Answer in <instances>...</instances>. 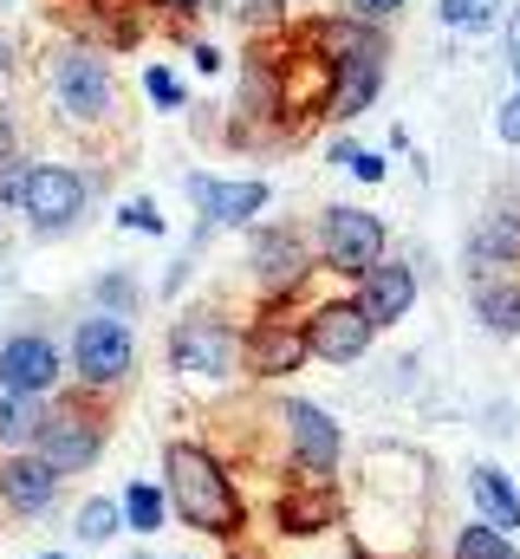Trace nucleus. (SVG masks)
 I'll return each instance as SVG.
<instances>
[{"instance_id":"obj_1","label":"nucleus","mask_w":520,"mask_h":559,"mask_svg":"<svg viewBox=\"0 0 520 559\" xmlns=\"http://www.w3.org/2000/svg\"><path fill=\"white\" fill-rule=\"evenodd\" d=\"M163 501L182 527H196L209 540H241V527H248V501L235 495L228 462L202 442H169L163 449Z\"/></svg>"},{"instance_id":"obj_2","label":"nucleus","mask_w":520,"mask_h":559,"mask_svg":"<svg viewBox=\"0 0 520 559\" xmlns=\"http://www.w3.org/2000/svg\"><path fill=\"white\" fill-rule=\"evenodd\" d=\"M52 105L79 131H92L118 111V85H111V66L98 46H59L52 52Z\"/></svg>"},{"instance_id":"obj_3","label":"nucleus","mask_w":520,"mask_h":559,"mask_svg":"<svg viewBox=\"0 0 520 559\" xmlns=\"http://www.w3.org/2000/svg\"><path fill=\"white\" fill-rule=\"evenodd\" d=\"M105 436H111V423H105V411H98V404H92V391H85V397H72V404H52V411H46V429H39L33 455L66 481V475H85V468L105 455Z\"/></svg>"},{"instance_id":"obj_4","label":"nucleus","mask_w":520,"mask_h":559,"mask_svg":"<svg viewBox=\"0 0 520 559\" xmlns=\"http://www.w3.org/2000/svg\"><path fill=\"white\" fill-rule=\"evenodd\" d=\"M85 202H92V176H85V169H72V163H33L13 209L26 215V228H33L39 241H52V235L79 228Z\"/></svg>"},{"instance_id":"obj_5","label":"nucleus","mask_w":520,"mask_h":559,"mask_svg":"<svg viewBox=\"0 0 520 559\" xmlns=\"http://www.w3.org/2000/svg\"><path fill=\"white\" fill-rule=\"evenodd\" d=\"M130 371H137V338H130L125 319L111 312H92L72 325V378L98 397V391H118Z\"/></svg>"},{"instance_id":"obj_6","label":"nucleus","mask_w":520,"mask_h":559,"mask_svg":"<svg viewBox=\"0 0 520 559\" xmlns=\"http://www.w3.org/2000/svg\"><path fill=\"white\" fill-rule=\"evenodd\" d=\"M235 358H241V338H235L228 319L189 312V319L169 325V371L202 378V384H222V378H235Z\"/></svg>"},{"instance_id":"obj_7","label":"nucleus","mask_w":520,"mask_h":559,"mask_svg":"<svg viewBox=\"0 0 520 559\" xmlns=\"http://www.w3.org/2000/svg\"><path fill=\"white\" fill-rule=\"evenodd\" d=\"M319 248H326V267L345 280H365L385 261V222L371 209H326V228H319Z\"/></svg>"},{"instance_id":"obj_8","label":"nucleus","mask_w":520,"mask_h":559,"mask_svg":"<svg viewBox=\"0 0 520 559\" xmlns=\"http://www.w3.org/2000/svg\"><path fill=\"white\" fill-rule=\"evenodd\" d=\"M299 332H306V358H326V365H358V358L371 352V338H378V325L358 312V299H326V306H312V312L299 319Z\"/></svg>"},{"instance_id":"obj_9","label":"nucleus","mask_w":520,"mask_h":559,"mask_svg":"<svg viewBox=\"0 0 520 559\" xmlns=\"http://www.w3.org/2000/svg\"><path fill=\"white\" fill-rule=\"evenodd\" d=\"M59 378H66V358H59V345L46 332L26 325V332L0 338V391H13V397H52Z\"/></svg>"},{"instance_id":"obj_10","label":"nucleus","mask_w":520,"mask_h":559,"mask_svg":"<svg viewBox=\"0 0 520 559\" xmlns=\"http://www.w3.org/2000/svg\"><path fill=\"white\" fill-rule=\"evenodd\" d=\"M280 423H286V442H293V475H326L332 481V468L345 455L339 423L326 417L319 404H306V397H286L280 404Z\"/></svg>"},{"instance_id":"obj_11","label":"nucleus","mask_w":520,"mask_h":559,"mask_svg":"<svg viewBox=\"0 0 520 559\" xmlns=\"http://www.w3.org/2000/svg\"><path fill=\"white\" fill-rule=\"evenodd\" d=\"M182 189H189V202L202 209V228H241V222H255L260 209H267V182H222V176H202V169H189L182 176Z\"/></svg>"},{"instance_id":"obj_12","label":"nucleus","mask_w":520,"mask_h":559,"mask_svg":"<svg viewBox=\"0 0 520 559\" xmlns=\"http://www.w3.org/2000/svg\"><path fill=\"white\" fill-rule=\"evenodd\" d=\"M59 475L26 449V455H0V508L13 514V521H39V514H52V501H59Z\"/></svg>"},{"instance_id":"obj_13","label":"nucleus","mask_w":520,"mask_h":559,"mask_svg":"<svg viewBox=\"0 0 520 559\" xmlns=\"http://www.w3.org/2000/svg\"><path fill=\"white\" fill-rule=\"evenodd\" d=\"M273 521H280V534H293V540L339 527V495H332V481H326V475H293L286 495H280V508H273Z\"/></svg>"},{"instance_id":"obj_14","label":"nucleus","mask_w":520,"mask_h":559,"mask_svg":"<svg viewBox=\"0 0 520 559\" xmlns=\"http://www.w3.org/2000/svg\"><path fill=\"white\" fill-rule=\"evenodd\" d=\"M241 358L255 378H293L306 365V332L299 319H255V332L241 338Z\"/></svg>"},{"instance_id":"obj_15","label":"nucleus","mask_w":520,"mask_h":559,"mask_svg":"<svg viewBox=\"0 0 520 559\" xmlns=\"http://www.w3.org/2000/svg\"><path fill=\"white\" fill-rule=\"evenodd\" d=\"M332 92H326V111L332 118H358L371 98H378V85H385V46H371V52H345V59H332Z\"/></svg>"},{"instance_id":"obj_16","label":"nucleus","mask_w":520,"mask_h":559,"mask_svg":"<svg viewBox=\"0 0 520 559\" xmlns=\"http://www.w3.org/2000/svg\"><path fill=\"white\" fill-rule=\"evenodd\" d=\"M255 280L267 299H286L306 280V248H299L293 228H260L255 235Z\"/></svg>"},{"instance_id":"obj_17","label":"nucleus","mask_w":520,"mask_h":559,"mask_svg":"<svg viewBox=\"0 0 520 559\" xmlns=\"http://www.w3.org/2000/svg\"><path fill=\"white\" fill-rule=\"evenodd\" d=\"M410 299H416V267H403V261H378V267L365 274L358 312H365L371 325H397V319L410 312Z\"/></svg>"},{"instance_id":"obj_18","label":"nucleus","mask_w":520,"mask_h":559,"mask_svg":"<svg viewBox=\"0 0 520 559\" xmlns=\"http://www.w3.org/2000/svg\"><path fill=\"white\" fill-rule=\"evenodd\" d=\"M469 495H475V508H482V527H495V534H520V495L515 481H508V468H495V462H475L469 468Z\"/></svg>"},{"instance_id":"obj_19","label":"nucleus","mask_w":520,"mask_h":559,"mask_svg":"<svg viewBox=\"0 0 520 559\" xmlns=\"http://www.w3.org/2000/svg\"><path fill=\"white\" fill-rule=\"evenodd\" d=\"M469 267L475 274H495V267H520V215H488L475 235H469Z\"/></svg>"},{"instance_id":"obj_20","label":"nucleus","mask_w":520,"mask_h":559,"mask_svg":"<svg viewBox=\"0 0 520 559\" xmlns=\"http://www.w3.org/2000/svg\"><path fill=\"white\" fill-rule=\"evenodd\" d=\"M46 411H52V397H13V391H0V449L26 455L39 442V429H46Z\"/></svg>"},{"instance_id":"obj_21","label":"nucleus","mask_w":520,"mask_h":559,"mask_svg":"<svg viewBox=\"0 0 520 559\" xmlns=\"http://www.w3.org/2000/svg\"><path fill=\"white\" fill-rule=\"evenodd\" d=\"M118 534H125V514H118L111 495L79 501V514H72V540H79V547H105V540H118Z\"/></svg>"},{"instance_id":"obj_22","label":"nucleus","mask_w":520,"mask_h":559,"mask_svg":"<svg viewBox=\"0 0 520 559\" xmlns=\"http://www.w3.org/2000/svg\"><path fill=\"white\" fill-rule=\"evenodd\" d=\"M118 514H125V527L137 534V540H150V534L169 521V501H163V488H156V481H130L125 501H118Z\"/></svg>"},{"instance_id":"obj_23","label":"nucleus","mask_w":520,"mask_h":559,"mask_svg":"<svg viewBox=\"0 0 520 559\" xmlns=\"http://www.w3.org/2000/svg\"><path fill=\"white\" fill-rule=\"evenodd\" d=\"M475 312H482L488 332L520 338V280H508V286H482V293H475Z\"/></svg>"},{"instance_id":"obj_24","label":"nucleus","mask_w":520,"mask_h":559,"mask_svg":"<svg viewBox=\"0 0 520 559\" xmlns=\"http://www.w3.org/2000/svg\"><path fill=\"white\" fill-rule=\"evenodd\" d=\"M449 559H520V547L508 534H495V527H482V521H469L462 534H456V554Z\"/></svg>"},{"instance_id":"obj_25","label":"nucleus","mask_w":520,"mask_h":559,"mask_svg":"<svg viewBox=\"0 0 520 559\" xmlns=\"http://www.w3.org/2000/svg\"><path fill=\"white\" fill-rule=\"evenodd\" d=\"M92 299H98V312H111V319H130L143 293H137V280H130V274H98V280H92Z\"/></svg>"},{"instance_id":"obj_26","label":"nucleus","mask_w":520,"mask_h":559,"mask_svg":"<svg viewBox=\"0 0 520 559\" xmlns=\"http://www.w3.org/2000/svg\"><path fill=\"white\" fill-rule=\"evenodd\" d=\"M143 92H150V105H163V111H182V79H176L169 66H143Z\"/></svg>"},{"instance_id":"obj_27","label":"nucleus","mask_w":520,"mask_h":559,"mask_svg":"<svg viewBox=\"0 0 520 559\" xmlns=\"http://www.w3.org/2000/svg\"><path fill=\"white\" fill-rule=\"evenodd\" d=\"M118 228H130V235H163V215H156V202H150V195H137V202L118 209Z\"/></svg>"},{"instance_id":"obj_28","label":"nucleus","mask_w":520,"mask_h":559,"mask_svg":"<svg viewBox=\"0 0 520 559\" xmlns=\"http://www.w3.org/2000/svg\"><path fill=\"white\" fill-rule=\"evenodd\" d=\"M442 20L475 33V26H488V20H495V7H488V0H442Z\"/></svg>"},{"instance_id":"obj_29","label":"nucleus","mask_w":520,"mask_h":559,"mask_svg":"<svg viewBox=\"0 0 520 559\" xmlns=\"http://www.w3.org/2000/svg\"><path fill=\"white\" fill-rule=\"evenodd\" d=\"M280 7L286 0H241V20L248 26H280Z\"/></svg>"},{"instance_id":"obj_30","label":"nucleus","mask_w":520,"mask_h":559,"mask_svg":"<svg viewBox=\"0 0 520 559\" xmlns=\"http://www.w3.org/2000/svg\"><path fill=\"white\" fill-rule=\"evenodd\" d=\"M189 59H196V72H202V79H215V72H222V52H215L209 39H196V46H189Z\"/></svg>"},{"instance_id":"obj_31","label":"nucleus","mask_w":520,"mask_h":559,"mask_svg":"<svg viewBox=\"0 0 520 559\" xmlns=\"http://www.w3.org/2000/svg\"><path fill=\"white\" fill-rule=\"evenodd\" d=\"M7 156H20V124H13V111L0 105V163H7Z\"/></svg>"},{"instance_id":"obj_32","label":"nucleus","mask_w":520,"mask_h":559,"mask_svg":"<svg viewBox=\"0 0 520 559\" xmlns=\"http://www.w3.org/2000/svg\"><path fill=\"white\" fill-rule=\"evenodd\" d=\"M495 124H501V138H508V143H520V92L501 105V118H495Z\"/></svg>"},{"instance_id":"obj_33","label":"nucleus","mask_w":520,"mask_h":559,"mask_svg":"<svg viewBox=\"0 0 520 559\" xmlns=\"http://www.w3.org/2000/svg\"><path fill=\"white\" fill-rule=\"evenodd\" d=\"M397 7H403V0H352L358 20H385V13H397Z\"/></svg>"},{"instance_id":"obj_34","label":"nucleus","mask_w":520,"mask_h":559,"mask_svg":"<svg viewBox=\"0 0 520 559\" xmlns=\"http://www.w3.org/2000/svg\"><path fill=\"white\" fill-rule=\"evenodd\" d=\"M156 7H169V13H196V7H209V0H156Z\"/></svg>"},{"instance_id":"obj_35","label":"nucleus","mask_w":520,"mask_h":559,"mask_svg":"<svg viewBox=\"0 0 520 559\" xmlns=\"http://www.w3.org/2000/svg\"><path fill=\"white\" fill-rule=\"evenodd\" d=\"M508 46H515V79H520V13H515V39Z\"/></svg>"},{"instance_id":"obj_36","label":"nucleus","mask_w":520,"mask_h":559,"mask_svg":"<svg viewBox=\"0 0 520 559\" xmlns=\"http://www.w3.org/2000/svg\"><path fill=\"white\" fill-rule=\"evenodd\" d=\"M33 559H72V554H33Z\"/></svg>"},{"instance_id":"obj_37","label":"nucleus","mask_w":520,"mask_h":559,"mask_svg":"<svg viewBox=\"0 0 520 559\" xmlns=\"http://www.w3.org/2000/svg\"><path fill=\"white\" fill-rule=\"evenodd\" d=\"M0 293H7V267H0Z\"/></svg>"},{"instance_id":"obj_38","label":"nucleus","mask_w":520,"mask_h":559,"mask_svg":"<svg viewBox=\"0 0 520 559\" xmlns=\"http://www.w3.org/2000/svg\"><path fill=\"white\" fill-rule=\"evenodd\" d=\"M130 559H150V554H130Z\"/></svg>"},{"instance_id":"obj_39","label":"nucleus","mask_w":520,"mask_h":559,"mask_svg":"<svg viewBox=\"0 0 520 559\" xmlns=\"http://www.w3.org/2000/svg\"><path fill=\"white\" fill-rule=\"evenodd\" d=\"M0 7H13V0H0Z\"/></svg>"}]
</instances>
